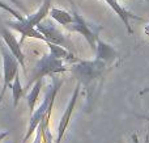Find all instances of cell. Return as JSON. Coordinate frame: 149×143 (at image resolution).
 I'll list each match as a JSON object with an SVG mask.
<instances>
[{"label": "cell", "mask_w": 149, "mask_h": 143, "mask_svg": "<svg viewBox=\"0 0 149 143\" xmlns=\"http://www.w3.org/2000/svg\"><path fill=\"white\" fill-rule=\"evenodd\" d=\"M51 78H52V81H51V84L47 87V91H46V93H45L43 101L41 102V105L38 107V109H34V112L31 113L28 130H26V134H25V137H24V139H22L21 143H26L29 141V138L36 133V129H37V126L39 125V122L45 118L47 110H49L50 108H54L56 95H58L59 89L62 88V86H63V79L56 78L55 75H51Z\"/></svg>", "instance_id": "obj_1"}, {"label": "cell", "mask_w": 149, "mask_h": 143, "mask_svg": "<svg viewBox=\"0 0 149 143\" xmlns=\"http://www.w3.org/2000/svg\"><path fill=\"white\" fill-rule=\"evenodd\" d=\"M68 67L67 63L63 59H59V58L54 57L51 53L49 54H45L41 59L38 60V63L36 64L33 71V75H31V79L28 81L25 89H30V87L36 83L39 79H43L45 76H51V75H56V74H63L67 72Z\"/></svg>", "instance_id": "obj_2"}, {"label": "cell", "mask_w": 149, "mask_h": 143, "mask_svg": "<svg viewBox=\"0 0 149 143\" xmlns=\"http://www.w3.org/2000/svg\"><path fill=\"white\" fill-rule=\"evenodd\" d=\"M110 66V63H107L106 60L95 58L94 60H81L79 59L76 63L72 64L71 71L74 75L79 76L80 83H84L88 86L93 83L97 78H100L102 75V72L106 70V67Z\"/></svg>", "instance_id": "obj_3"}, {"label": "cell", "mask_w": 149, "mask_h": 143, "mask_svg": "<svg viewBox=\"0 0 149 143\" xmlns=\"http://www.w3.org/2000/svg\"><path fill=\"white\" fill-rule=\"evenodd\" d=\"M0 51H1L3 57V88L0 92V101H3V97H4L8 87L12 86L13 79L18 74L20 63L15 58V55L9 51V49L5 46V43L3 45L0 42Z\"/></svg>", "instance_id": "obj_4"}, {"label": "cell", "mask_w": 149, "mask_h": 143, "mask_svg": "<svg viewBox=\"0 0 149 143\" xmlns=\"http://www.w3.org/2000/svg\"><path fill=\"white\" fill-rule=\"evenodd\" d=\"M73 21L70 25L65 26V29L70 32H74V33H79L86 39V42L89 43V46L93 50H95V39L100 36V28H94L92 24H89L79 12L76 11V8L73 7Z\"/></svg>", "instance_id": "obj_5"}, {"label": "cell", "mask_w": 149, "mask_h": 143, "mask_svg": "<svg viewBox=\"0 0 149 143\" xmlns=\"http://www.w3.org/2000/svg\"><path fill=\"white\" fill-rule=\"evenodd\" d=\"M36 28H37V30H38L39 33H42V36L46 38V43L47 42H51V43L59 45V46H63L68 50L72 47V42H71L70 39L67 38V36L55 25L54 21L45 18Z\"/></svg>", "instance_id": "obj_6"}, {"label": "cell", "mask_w": 149, "mask_h": 143, "mask_svg": "<svg viewBox=\"0 0 149 143\" xmlns=\"http://www.w3.org/2000/svg\"><path fill=\"white\" fill-rule=\"evenodd\" d=\"M80 88H81V83L77 81L76 87L73 89V93H72V97H71L70 102H68L67 108H65L64 113H63L62 118H60V122H59V126H58V134H56V139H55L54 143H62V139L65 134V130H67L68 125L71 122V118H72V113L76 108V102H77V99H79V93H80Z\"/></svg>", "instance_id": "obj_7"}, {"label": "cell", "mask_w": 149, "mask_h": 143, "mask_svg": "<svg viewBox=\"0 0 149 143\" xmlns=\"http://www.w3.org/2000/svg\"><path fill=\"white\" fill-rule=\"evenodd\" d=\"M0 36H1L3 41H4L5 46L9 49V51L15 55V58L18 60L21 68L24 70V72H26L25 67V54L22 53V45L20 43V41H17V38L15 37V34L9 30L8 26H0Z\"/></svg>", "instance_id": "obj_8"}, {"label": "cell", "mask_w": 149, "mask_h": 143, "mask_svg": "<svg viewBox=\"0 0 149 143\" xmlns=\"http://www.w3.org/2000/svg\"><path fill=\"white\" fill-rule=\"evenodd\" d=\"M7 25L9 29H13V30L18 32L21 34V39H20V43L22 45L24 41L26 38H34V39H38V41H43L46 42V38L42 36V33H39L37 30L36 26H31L30 24H28L25 21V17L22 20H10L7 21Z\"/></svg>", "instance_id": "obj_9"}, {"label": "cell", "mask_w": 149, "mask_h": 143, "mask_svg": "<svg viewBox=\"0 0 149 143\" xmlns=\"http://www.w3.org/2000/svg\"><path fill=\"white\" fill-rule=\"evenodd\" d=\"M103 1L107 3V4L111 7V9H113L114 12H115L116 15L119 16V18H120V20L123 21L124 26H126V29L128 30V33H130V34L134 33V29H132V26H131V22H130V18L144 21V18H143V17H139V16H136V15H132L131 12H128V11L126 9V8L122 7V5L118 3V0H103Z\"/></svg>", "instance_id": "obj_10"}, {"label": "cell", "mask_w": 149, "mask_h": 143, "mask_svg": "<svg viewBox=\"0 0 149 143\" xmlns=\"http://www.w3.org/2000/svg\"><path fill=\"white\" fill-rule=\"evenodd\" d=\"M95 58H100V59L106 60L107 63H113L115 59L119 58V53L114 49L111 45H109L107 42L102 41L100 38V36L95 39Z\"/></svg>", "instance_id": "obj_11"}, {"label": "cell", "mask_w": 149, "mask_h": 143, "mask_svg": "<svg viewBox=\"0 0 149 143\" xmlns=\"http://www.w3.org/2000/svg\"><path fill=\"white\" fill-rule=\"evenodd\" d=\"M50 9H51V0H43L42 5L36 11V12L29 15V16H26L25 21L28 24H30L31 26H37L42 20H45V18L49 16Z\"/></svg>", "instance_id": "obj_12"}, {"label": "cell", "mask_w": 149, "mask_h": 143, "mask_svg": "<svg viewBox=\"0 0 149 143\" xmlns=\"http://www.w3.org/2000/svg\"><path fill=\"white\" fill-rule=\"evenodd\" d=\"M49 15L51 16L52 20L56 21L59 25L64 26V28H65L67 25H70V24L73 21L72 13L67 12V11H64V9H60V8H54V7H51V9H50Z\"/></svg>", "instance_id": "obj_13"}, {"label": "cell", "mask_w": 149, "mask_h": 143, "mask_svg": "<svg viewBox=\"0 0 149 143\" xmlns=\"http://www.w3.org/2000/svg\"><path fill=\"white\" fill-rule=\"evenodd\" d=\"M42 86H43V79H39V80H37L36 83L31 86V88L29 89V93L26 95V101H28V107H29L30 113H33L34 109H36V104H37V101H38Z\"/></svg>", "instance_id": "obj_14"}, {"label": "cell", "mask_w": 149, "mask_h": 143, "mask_svg": "<svg viewBox=\"0 0 149 143\" xmlns=\"http://www.w3.org/2000/svg\"><path fill=\"white\" fill-rule=\"evenodd\" d=\"M10 88H12V95H13V105H15V107H17L18 101H20V99L24 96V92H25V89H24L22 86H21L20 74H17V75L15 76Z\"/></svg>", "instance_id": "obj_15"}, {"label": "cell", "mask_w": 149, "mask_h": 143, "mask_svg": "<svg viewBox=\"0 0 149 143\" xmlns=\"http://www.w3.org/2000/svg\"><path fill=\"white\" fill-rule=\"evenodd\" d=\"M0 8H1L3 11H5V12L10 13V15H12L13 17L16 18V20H22V18H24V16L21 15V13L18 12L17 9L12 8L9 4H7V3H4V1H1V0H0Z\"/></svg>", "instance_id": "obj_16"}, {"label": "cell", "mask_w": 149, "mask_h": 143, "mask_svg": "<svg viewBox=\"0 0 149 143\" xmlns=\"http://www.w3.org/2000/svg\"><path fill=\"white\" fill-rule=\"evenodd\" d=\"M131 138H132V142H134V143H140V141H139V138H137L136 134H132ZM144 143H149V134L145 135V142Z\"/></svg>", "instance_id": "obj_17"}, {"label": "cell", "mask_w": 149, "mask_h": 143, "mask_svg": "<svg viewBox=\"0 0 149 143\" xmlns=\"http://www.w3.org/2000/svg\"><path fill=\"white\" fill-rule=\"evenodd\" d=\"M8 135H9V131H7V130H5V131H0V142H1L3 139H4L5 137H8Z\"/></svg>", "instance_id": "obj_18"}, {"label": "cell", "mask_w": 149, "mask_h": 143, "mask_svg": "<svg viewBox=\"0 0 149 143\" xmlns=\"http://www.w3.org/2000/svg\"><path fill=\"white\" fill-rule=\"evenodd\" d=\"M144 33H145V36H148L149 37V22L145 25V28H144Z\"/></svg>", "instance_id": "obj_19"}, {"label": "cell", "mask_w": 149, "mask_h": 143, "mask_svg": "<svg viewBox=\"0 0 149 143\" xmlns=\"http://www.w3.org/2000/svg\"><path fill=\"white\" fill-rule=\"evenodd\" d=\"M145 93H149V87H147V88H144L143 91H140V95H145Z\"/></svg>", "instance_id": "obj_20"}, {"label": "cell", "mask_w": 149, "mask_h": 143, "mask_svg": "<svg viewBox=\"0 0 149 143\" xmlns=\"http://www.w3.org/2000/svg\"><path fill=\"white\" fill-rule=\"evenodd\" d=\"M143 118H145V120H147L148 122H149V117H147V116H143Z\"/></svg>", "instance_id": "obj_21"}]
</instances>
